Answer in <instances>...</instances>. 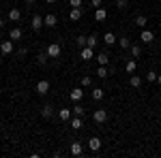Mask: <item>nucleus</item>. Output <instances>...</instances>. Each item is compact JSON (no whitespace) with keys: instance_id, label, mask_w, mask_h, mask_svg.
Listing matches in <instances>:
<instances>
[{"instance_id":"33","label":"nucleus","mask_w":161,"mask_h":158,"mask_svg":"<svg viewBox=\"0 0 161 158\" xmlns=\"http://www.w3.org/2000/svg\"><path fill=\"white\" fill-rule=\"evenodd\" d=\"M157 75H159V73H155V71H148V73H146V79H148V81H157Z\"/></svg>"},{"instance_id":"3","label":"nucleus","mask_w":161,"mask_h":158,"mask_svg":"<svg viewBox=\"0 0 161 158\" xmlns=\"http://www.w3.org/2000/svg\"><path fill=\"white\" fill-rule=\"evenodd\" d=\"M60 45H58V43H50V45H47V56H50V58H58V56H60Z\"/></svg>"},{"instance_id":"17","label":"nucleus","mask_w":161,"mask_h":158,"mask_svg":"<svg viewBox=\"0 0 161 158\" xmlns=\"http://www.w3.org/2000/svg\"><path fill=\"white\" fill-rule=\"evenodd\" d=\"M9 19H11V22H19V19H22V11H19V9H11V11H9Z\"/></svg>"},{"instance_id":"2","label":"nucleus","mask_w":161,"mask_h":158,"mask_svg":"<svg viewBox=\"0 0 161 158\" xmlns=\"http://www.w3.org/2000/svg\"><path fill=\"white\" fill-rule=\"evenodd\" d=\"M0 51H2V56H11L13 51H15V49H13V41H11V38L0 43Z\"/></svg>"},{"instance_id":"37","label":"nucleus","mask_w":161,"mask_h":158,"mask_svg":"<svg viewBox=\"0 0 161 158\" xmlns=\"http://www.w3.org/2000/svg\"><path fill=\"white\" fill-rule=\"evenodd\" d=\"M101 2H103V0H90V4H92V7H97V9L101 7Z\"/></svg>"},{"instance_id":"13","label":"nucleus","mask_w":161,"mask_h":158,"mask_svg":"<svg viewBox=\"0 0 161 158\" xmlns=\"http://www.w3.org/2000/svg\"><path fill=\"white\" fill-rule=\"evenodd\" d=\"M103 43L112 47L114 43H118V38H116V34H114V32H105V34H103Z\"/></svg>"},{"instance_id":"30","label":"nucleus","mask_w":161,"mask_h":158,"mask_svg":"<svg viewBox=\"0 0 161 158\" xmlns=\"http://www.w3.org/2000/svg\"><path fill=\"white\" fill-rule=\"evenodd\" d=\"M84 107H82V105H77V103H75V107H73V115H84Z\"/></svg>"},{"instance_id":"18","label":"nucleus","mask_w":161,"mask_h":158,"mask_svg":"<svg viewBox=\"0 0 161 158\" xmlns=\"http://www.w3.org/2000/svg\"><path fill=\"white\" fill-rule=\"evenodd\" d=\"M71 115H73V111H71V109H60V111H58V118H60L62 122L71 120Z\"/></svg>"},{"instance_id":"32","label":"nucleus","mask_w":161,"mask_h":158,"mask_svg":"<svg viewBox=\"0 0 161 158\" xmlns=\"http://www.w3.org/2000/svg\"><path fill=\"white\" fill-rule=\"evenodd\" d=\"M116 7L123 11V9H127V7H129V0H116Z\"/></svg>"},{"instance_id":"7","label":"nucleus","mask_w":161,"mask_h":158,"mask_svg":"<svg viewBox=\"0 0 161 158\" xmlns=\"http://www.w3.org/2000/svg\"><path fill=\"white\" fill-rule=\"evenodd\" d=\"M82 15H84V13H82V7H73V9L69 11V19H71V22H80Z\"/></svg>"},{"instance_id":"10","label":"nucleus","mask_w":161,"mask_h":158,"mask_svg":"<svg viewBox=\"0 0 161 158\" xmlns=\"http://www.w3.org/2000/svg\"><path fill=\"white\" fill-rule=\"evenodd\" d=\"M22 37H24L22 28H11V32H9V38H11L13 43H15V41H22Z\"/></svg>"},{"instance_id":"19","label":"nucleus","mask_w":161,"mask_h":158,"mask_svg":"<svg viewBox=\"0 0 161 158\" xmlns=\"http://www.w3.org/2000/svg\"><path fill=\"white\" fill-rule=\"evenodd\" d=\"M105 17H108V11L99 7V9L95 11V19H97V22H105Z\"/></svg>"},{"instance_id":"11","label":"nucleus","mask_w":161,"mask_h":158,"mask_svg":"<svg viewBox=\"0 0 161 158\" xmlns=\"http://www.w3.org/2000/svg\"><path fill=\"white\" fill-rule=\"evenodd\" d=\"M69 96H71V100H73V103H80V100H82V96H84V90H82V88H73Z\"/></svg>"},{"instance_id":"5","label":"nucleus","mask_w":161,"mask_h":158,"mask_svg":"<svg viewBox=\"0 0 161 158\" xmlns=\"http://www.w3.org/2000/svg\"><path fill=\"white\" fill-rule=\"evenodd\" d=\"M37 92L41 94V96H45V94L50 92V81H47V79H41V81L37 84Z\"/></svg>"},{"instance_id":"39","label":"nucleus","mask_w":161,"mask_h":158,"mask_svg":"<svg viewBox=\"0 0 161 158\" xmlns=\"http://www.w3.org/2000/svg\"><path fill=\"white\" fill-rule=\"evenodd\" d=\"M157 84H159V85H161V75H157Z\"/></svg>"},{"instance_id":"23","label":"nucleus","mask_w":161,"mask_h":158,"mask_svg":"<svg viewBox=\"0 0 161 158\" xmlns=\"http://www.w3.org/2000/svg\"><path fill=\"white\" fill-rule=\"evenodd\" d=\"M97 43H99V37H97V34H95V32H92V34H90V37H88V41H86V45L88 47H97Z\"/></svg>"},{"instance_id":"25","label":"nucleus","mask_w":161,"mask_h":158,"mask_svg":"<svg viewBox=\"0 0 161 158\" xmlns=\"http://www.w3.org/2000/svg\"><path fill=\"white\" fill-rule=\"evenodd\" d=\"M146 24H148V19H146L144 15H137V17H136V26H140V28H146Z\"/></svg>"},{"instance_id":"1","label":"nucleus","mask_w":161,"mask_h":158,"mask_svg":"<svg viewBox=\"0 0 161 158\" xmlns=\"http://www.w3.org/2000/svg\"><path fill=\"white\" fill-rule=\"evenodd\" d=\"M140 41H142L144 45L153 43V41H155V34H153V30H148V28H142V32H140Z\"/></svg>"},{"instance_id":"16","label":"nucleus","mask_w":161,"mask_h":158,"mask_svg":"<svg viewBox=\"0 0 161 158\" xmlns=\"http://www.w3.org/2000/svg\"><path fill=\"white\" fill-rule=\"evenodd\" d=\"M80 58H82V60H90V58H92V47H82V51H80Z\"/></svg>"},{"instance_id":"26","label":"nucleus","mask_w":161,"mask_h":158,"mask_svg":"<svg viewBox=\"0 0 161 158\" xmlns=\"http://www.w3.org/2000/svg\"><path fill=\"white\" fill-rule=\"evenodd\" d=\"M131 58H140V54H142V47L140 45H131Z\"/></svg>"},{"instance_id":"22","label":"nucleus","mask_w":161,"mask_h":158,"mask_svg":"<svg viewBox=\"0 0 161 158\" xmlns=\"http://www.w3.org/2000/svg\"><path fill=\"white\" fill-rule=\"evenodd\" d=\"M129 85H131V88H140V85H142V77H140V75H131Z\"/></svg>"},{"instance_id":"21","label":"nucleus","mask_w":161,"mask_h":158,"mask_svg":"<svg viewBox=\"0 0 161 158\" xmlns=\"http://www.w3.org/2000/svg\"><path fill=\"white\" fill-rule=\"evenodd\" d=\"M71 126H73L75 130H80V128L84 126V122H82V115H73V120H71Z\"/></svg>"},{"instance_id":"28","label":"nucleus","mask_w":161,"mask_h":158,"mask_svg":"<svg viewBox=\"0 0 161 158\" xmlns=\"http://www.w3.org/2000/svg\"><path fill=\"white\" fill-rule=\"evenodd\" d=\"M103 96H105V94H103L101 88H95V90H92V98H95V100H101Z\"/></svg>"},{"instance_id":"35","label":"nucleus","mask_w":161,"mask_h":158,"mask_svg":"<svg viewBox=\"0 0 161 158\" xmlns=\"http://www.w3.org/2000/svg\"><path fill=\"white\" fill-rule=\"evenodd\" d=\"M90 84H92V79H90L88 75H84V77H82V85H90Z\"/></svg>"},{"instance_id":"8","label":"nucleus","mask_w":161,"mask_h":158,"mask_svg":"<svg viewBox=\"0 0 161 158\" xmlns=\"http://www.w3.org/2000/svg\"><path fill=\"white\" fill-rule=\"evenodd\" d=\"M41 26H45V22L41 19V15H35V17H32V22H30V28H32L35 32H39V30H41Z\"/></svg>"},{"instance_id":"29","label":"nucleus","mask_w":161,"mask_h":158,"mask_svg":"<svg viewBox=\"0 0 161 158\" xmlns=\"http://www.w3.org/2000/svg\"><path fill=\"white\" fill-rule=\"evenodd\" d=\"M86 41H88V37H84V34H80V37L75 38V43H77V47H86Z\"/></svg>"},{"instance_id":"4","label":"nucleus","mask_w":161,"mask_h":158,"mask_svg":"<svg viewBox=\"0 0 161 158\" xmlns=\"http://www.w3.org/2000/svg\"><path fill=\"white\" fill-rule=\"evenodd\" d=\"M92 120L97 122V124H103V122L108 120V111L105 109H97L95 113H92Z\"/></svg>"},{"instance_id":"6","label":"nucleus","mask_w":161,"mask_h":158,"mask_svg":"<svg viewBox=\"0 0 161 158\" xmlns=\"http://www.w3.org/2000/svg\"><path fill=\"white\" fill-rule=\"evenodd\" d=\"M88 150H90V152H99L101 150V139L99 137H90V139H88Z\"/></svg>"},{"instance_id":"14","label":"nucleus","mask_w":161,"mask_h":158,"mask_svg":"<svg viewBox=\"0 0 161 158\" xmlns=\"http://www.w3.org/2000/svg\"><path fill=\"white\" fill-rule=\"evenodd\" d=\"M41 115H43L45 120H50L52 115H54V107H52V105H43V107H41Z\"/></svg>"},{"instance_id":"12","label":"nucleus","mask_w":161,"mask_h":158,"mask_svg":"<svg viewBox=\"0 0 161 158\" xmlns=\"http://www.w3.org/2000/svg\"><path fill=\"white\" fill-rule=\"evenodd\" d=\"M71 154H73V156H82V154H84V145H82L80 141H73V143H71Z\"/></svg>"},{"instance_id":"15","label":"nucleus","mask_w":161,"mask_h":158,"mask_svg":"<svg viewBox=\"0 0 161 158\" xmlns=\"http://www.w3.org/2000/svg\"><path fill=\"white\" fill-rule=\"evenodd\" d=\"M97 62H99L101 66H108V64H110V56H108V51H101L99 56H97Z\"/></svg>"},{"instance_id":"40","label":"nucleus","mask_w":161,"mask_h":158,"mask_svg":"<svg viewBox=\"0 0 161 158\" xmlns=\"http://www.w3.org/2000/svg\"><path fill=\"white\" fill-rule=\"evenodd\" d=\"M45 2H47V4H54V2H56V0H45Z\"/></svg>"},{"instance_id":"9","label":"nucleus","mask_w":161,"mask_h":158,"mask_svg":"<svg viewBox=\"0 0 161 158\" xmlns=\"http://www.w3.org/2000/svg\"><path fill=\"white\" fill-rule=\"evenodd\" d=\"M43 22H45V26H47V28H54V26L58 24V17H56L54 13H47V15L43 17Z\"/></svg>"},{"instance_id":"34","label":"nucleus","mask_w":161,"mask_h":158,"mask_svg":"<svg viewBox=\"0 0 161 158\" xmlns=\"http://www.w3.org/2000/svg\"><path fill=\"white\" fill-rule=\"evenodd\" d=\"M26 54H28V47H22V49H17V51H15V56H17V58H24Z\"/></svg>"},{"instance_id":"20","label":"nucleus","mask_w":161,"mask_h":158,"mask_svg":"<svg viewBox=\"0 0 161 158\" xmlns=\"http://www.w3.org/2000/svg\"><path fill=\"white\" fill-rule=\"evenodd\" d=\"M136 69H137V64H136V60H127V64H125V71L129 75H133L136 73Z\"/></svg>"},{"instance_id":"31","label":"nucleus","mask_w":161,"mask_h":158,"mask_svg":"<svg viewBox=\"0 0 161 158\" xmlns=\"http://www.w3.org/2000/svg\"><path fill=\"white\" fill-rule=\"evenodd\" d=\"M47 58H50V56H47V51H45V54H39V56H37V62H39V64H45V62H47Z\"/></svg>"},{"instance_id":"38","label":"nucleus","mask_w":161,"mask_h":158,"mask_svg":"<svg viewBox=\"0 0 161 158\" xmlns=\"http://www.w3.org/2000/svg\"><path fill=\"white\" fill-rule=\"evenodd\" d=\"M26 4H28V7H30V4H35V0H24Z\"/></svg>"},{"instance_id":"41","label":"nucleus","mask_w":161,"mask_h":158,"mask_svg":"<svg viewBox=\"0 0 161 158\" xmlns=\"http://www.w3.org/2000/svg\"><path fill=\"white\" fill-rule=\"evenodd\" d=\"M2 26H4V22H2V17H0V30H2Z\"/></svg>"},{"instance_id":"24","label":"nucleus","mask_w":161,"mask_h":158,"mask_svg":"<svg viewBox=\"0 0 161 158\" xmlns=\"http://www.w3.org/2000/svg\"><path fill=\"white\" fill-rule=\"evenodd\" d=\"M108 75H110L108 66H101V64H99V69H97V77H99V79H105Z\"/></svg>"},{"instance_id":"36","label":"nucleus","mask_w":161,"mask_h":158,"mask_svg":"<svg viewBox=\"0 0 161 158\" xmlns=\"http://www.w3.org/2000/svg\"><path fill=\"white\" fill-rule=\"evenodd\" d=\"M71 7H82V0H69Z\"/></svg>"},{"instance_id":"27","label":"nucleus","mask_w":161,"mask_h":158,"mask_svg":"<svg viewBox=\"0 0 161 158\" xmlns=\"http://www.w3.org/2000/svg\"><path fill=\"white\" fill-rule=\"evenodd\" d=\"M118 45H120L123 49H129L131 47V41H129L127 37H123V38H118Z\"/></svg>"}]
</instances>
